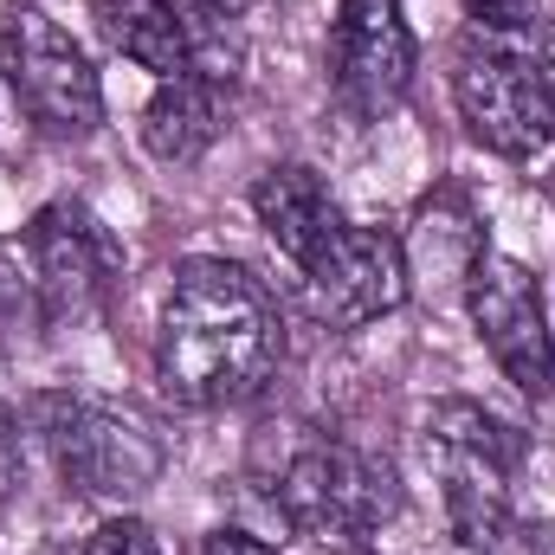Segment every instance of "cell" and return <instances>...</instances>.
Returning a JSON list of instances; mask_svg holds the SVG:
<instances>
[{"label":"cell","mask_w":555,"mask_h":555,"mask_svg":"<svg viewBox=\"0 0 555 555\" xmlns=\"http://www.w3.org/2000/svg\"><path fill=\"white\" fill-rule=\"evenodd\" d=\"M284 362V310L233 259H181L155 323V382L181 408H240Z\"/></svg>","instance_id":"cell-1"},{"label":"cell","mask_w":555,"mask_h":555,"mask_svg":"<svg viewBox=\"0 0 555 555\" xmlns=\"http://www.w3.org/2000/svg\"><path fill=\"white\" fill-rule=\"evenodd\" d=\"M452 104L465 137L504 162H530L555 142V20L517 33H472L452 59Z\"/></svg>","instance_id":"cell-2"},{"label":"cell","mask_w":555,"mask_h":555,"mask_svg":"<svg viewBox=\"0 0 555 555\" xmlns=\"http://www.w3.org/2000/svg\"><path fill=\"white\" fill-rule=\"evenodd\" d=\"M272 511L297 537L362 543L401 511V478L382 452H362L349 439H304L278 465Z\"/></svg>","instance_id":"cell-3"},{"label":"cell","mask_w":555,"mask_h":555,"mask_svg":"<svg viewBox=\"0 0 555 555\" xmlns=\"http://www.w3.org/2000/svg\"><path fill=\"white\" fill-rule=\"evenodd\" d=\"M0 72L46 137L85 142L104 130V78L46 7H0Z\"/></svg>","instance_id":"cell-4"},{"label":"cell","mask_w":555,"mask_h":555,"mask_svg":"<svg viewBox=\"0 0 555 555\" xmlns=\"http://www.w3.org/2000/svg\"><path fill=\"white\" fill-rule=\"evenodd\" d=\"M33 420L52 446L59 478L78 498H142L162 478V446L130 414L85 395H39Z\"/></svg>","instance_id":"cell-5"},{"label":"cell","mask_w":555,"mask_h":555,"mask_svg":"<svg viewBox=\"0 0 555 555\" xmlns=\"http://www.w3.org/2000/svg\"><path fill=\"white\" fill-rule=\"evenodd\" d=\"M465 310L478 343L491 349L498 375L524 395V401H550L555 395V330H550V304L543 284L524 259L504 253H478L465 272Z\"/></svg>","instance_id":"cell-6"},{"label":"cell","mask_w":555,"mask_h":555,"mask_svg":"<svg viewBox=\"0 0 555 555\" xmlns=\"http://www.w3.org/2000/svg\"><path fill=\"white\" fill-rule=\"evenodd\" d=\"M420 439H426V465L439 472L446 517L511 504V485L524 472V433L511 420H498L485 401H433Z\"/></svg>","instance_id":"cell-7"},{"label":"cell","mask_w":555,"mask_h":555,"mask_svg":"<svg viewBox=\"0 0 555 555\" xmlns=\"http://www.w3.org/2000/svg\"><path fill=\"white\" fill-rule=\"evenodd\" d=\"M420 72V46L401 0H343L336 7V39H330V85L336 104L362 124H382L388 111L408 104Z\"/></svg>","instance_id":"cell-8"},{"label":"cell","mask_w":555,"mask_h":555,"mask_svg":"<svg viewBox=\"0 0 555 555\" xmlns=\"http://www.w3.org/2000/svg\"><path fill=\"white\" fill-rule=\"evenodd\" d=\"M414 291V272H408V246L382 227H336L310 266H304V297L310 310L330 323V330H369L382 317H395Z\"/></svg>","instance_id":"cell-9"},{"label":"cell","mask_w":555,"mask_h":555,"mask_svg":"<svg viewBox=\"0 0 555 555\" xmlns=\"http://www.w3.org/2000/svg\"><path fill=\"white\" fill-rule=\"evenodd\" d=\"M26 259L33 284L46 297V317H91L111 304L117 278H124V246L117 233L85 207V201H52L33 214L26 227Z\"/></svg>","instance_id":"cell-10"},{"label":"cell","mask_w":555,"mask_h":555,"mask_svg":"<svg viewBox=\"0 0 555 555\" xmlns=\"http://www.w3.org/2000/svg\"><path fill=\"white\" fill-rule=\"evenodd\" d=\"M142 149L162 162V168H194L214 142L233 130V78H214V72H181V78H162L142 104Z\"/></svg>","instance_id":"cell-11"},{"label":"cell","mask_w":555,"mask_h":555,"mask_svg":"<svg viewBox=\"0 0 555 555\" xmlns=\"http://www.w3.org/2000/svg\"><path fill=\"white\" fill-rule=\"evenodd\" d=\"M253 220L266 227V240H272L278 253L304 272L310 266V253L343 227V214H336V194H330V181L310 168V162H272L259 181H253Z\"/></svg>","instance_id":"cell-12"},{"label":"cell","mask_w":555,"mask_h":555,"mask_svg":"<svg viewBox=\"0 0 555 555\" xmlns=\"http://www.w3.org/2000/svg\"><path fill=\"white\" fill-rule=\"evenodd\" d=\"M98 26L130 65L155 72V85L194 72V59H201L194 13L181 0H98Z\"/></svg>","instance_id":"cell-13"},{"label":"cell","mask_w":555,"mask_h":555,"mask_svg":"<svg viewBox=\"0 0 555 555\" xmlns=\"http://www.w3.org/2000/svg\"><path fill=\"white\" fill-rule=\"evenodd\" d=\"M446 555H550V530L517 517V504L472 511V517H446Z\"/></svg>","instance_id":"cell-14"},{"label":"cell","mask_w":555,"mask_h":555,"mask_svg":"<svg viewBox=\"0 0 555 555\" xmlns=\"http://www.w3.org/2000/svg\"><path fill=\"white\" fill-rule=\"evenodd\" d=\"M85 555H162V543H155V530H149L142 517L117 511V517H104V524L91 530Z\"/></svg>","instance_id":"cell-15"},{"label":"cell","mask_w":555,"mask_h":555,"mask_svg":"<svg viewBox=\"0 0 555 555\" xmlns=\"http://www.w3.org/2000/svg\"><path fill=\"white\" fill-rule=\"evenodd\" d=\"M459 7H465L472 33H517V26H530L543 13L537 0H459Z\"/></svg>","instance_id":"cell-16"},{"label":"cell","mask_w":555,"mask_h":555,"mask_svg":"<svg viewBox=\"0 0 555 555\" xmlns=\"http://www.w3.org/2000/svg\"><path fill=\"white\" fill-rule=\"evenodd\" d=\"M201 555H278L266 537H253V530H207V543H201Z\"/></svg>","instance_id":"cell-17"}]
</instances>
